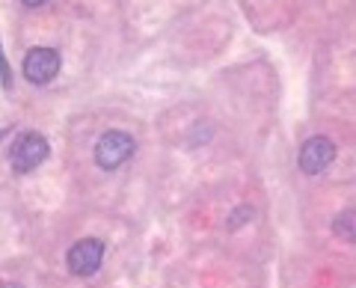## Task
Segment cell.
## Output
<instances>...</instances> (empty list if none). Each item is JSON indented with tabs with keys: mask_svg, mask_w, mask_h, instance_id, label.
Returning a JSON list of instances; mask_svg holds the SVG:
<instances>
[{
	"mask_svg": "<svg viewBox=\"0 0 356 288\" xmlns=\"http://www.w3.org/2000/svg\"><path fill=\"white\" fill-rule=\"evenodd\" d=\"M44 158H48V140L36 134V131L18 134L13 149H9V163H13V170H18V173H33L39 163H44Z\"/></svg>",
	"mask_w": 356,
	"mask_h": 288,
	"instance_id": "obj_1",
	"label": "cell"
},
{
	"mask_svg": "<svg viewBox=\"0 0 356 288\" xmlns=\"http://www.w3.org/2000/svg\"><path fill=\"white\" fill-rule=\"evenodd\" d=\"M134 149H137V143H134L131 134H125V131H107L95 143V163L102 170H119L134 154Z\"/></svg>",
	"mask_w": 356,
	"mask_h": 288,
	"instance_id": "obj_2",
	"label": "cell"
},
{
	"mask_svg": "<svg viewBox=\"0 0 356 288\" xmlns=\"http://www.w3.org/2000/svg\"><path fill=\"white\" fill-rule=\"evenodd\" d=\"M102 262H104V241H98V238L77 241L69 250V256H65V264H69V271L74 276H92L102 268Z\"/></svg>",
	"mask_w": 356,
	"mask_h": 288,
	"instance_id": "obj_3",
	"label": "cell"
},
{
	"mask_svg": "<svg viewBox=\"0 0 356 288\" xmlns=\"http://www.w3.org/2000/svg\"><path fill=\"white\" fill-rule=\"evenodd\" d=\"M60 51H54V48H33L27 57H24V74H27V81L30 83H51L54 77L60 74Z\"/></svg>",
	"mask_w": 356,
	"mask_h": 288,
	"instance_id": "obj_4",
	"label": "cell"
},
{
	"mask_svg": "<svg viewBox=\"0 0 356 288\" xmlns=\"http://www.w3.org/2000/svg\"><path fill=\"white\" fill-rule=\"evenodd\" d=\"M332 161H336V143L330 137H309L300 149V170L306 175L324 173Z\"/></svg>",
	"mask_w": 356,
	"mask_h": 288,
	"instance_id": "obj_5",
	"label": "cell"
},
{
	"mask_svg": "<svg viewBox=\"0 0 356 288\" xmlns=\"http://www.w3.org/2000/svg\"><path fill=\"white\" fill-rule=\"evenodd\" d=\"M332 235L348 241V243H356V208L350 211H341L336 220H332Z\"/></svg>",
	"mask_w": 356,
	"mask_h": 288,
	"instance_id": "obj_6",
	"label": "cell"
},
{
	"mask_svg": "<svg viewBox=\"0 0 356 288\" xmlns=\"http://www.w3.org/2000/svg\"><path fill=\"white\" fill-rule=\"evenodd\" d=\"M247 220H252V208L243 205V208H238V211H235V217H232V229H238L241 223H247Z\"/></svg>",
	"mask_w": 356,
	"mask_h": 288,
	"instance_id": "obj_7",
	"label": "cell"
},
{
	"mask_svg": "<svg viewBox=\"0 0 356 288\" xmlns=\"http://www.w3.org/2000/svg\"><path fill=\"white\" fill-rule=\"evenodd\" d=\"M0 81H3V86H6V90H9V86H13V77H9L6 60H3V51H0Z\"/></svg>",
	"mask_w": 356,
	"mask_h": 288,
	"instance_id": "obj_8",
	"label": "cell"
},
{
	"mask_svg": "<svg viewBox=\"0 0 356 288\" xmlns=\"http://www.w3.org/2000/svg\"><path fill=\"white\" fill-rule=\"evenodd\" d=\"M21 3H27V6H42V3H48V0H21Z\"/></svg>",
	"mask_w": 356,
	"mask_h": 288,
	"instance_id": "obj_9",
	"label": "cell"
},
{
	"mask_svg": "<svg viewBox=\"0 0 356 288\" xmlns=\"http://www.w3.org/2000/svg\"><path fill=\"white\" fill-rule=\"evenodd\" d=\"M0 288H21V285H15V282H3V285H0Z\"/></svg>",
	"mask_w": 356,
	"mask_h": 288,
	"instance_id": "obj_10",
	"label": "cell"
}]
</instances>
